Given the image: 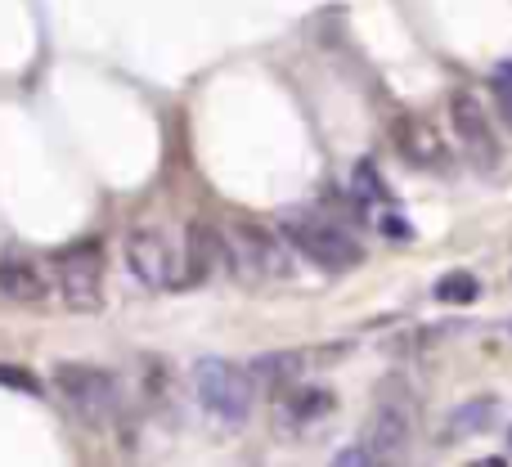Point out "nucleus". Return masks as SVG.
I'll return each mask as SVG.
<instances>
[{"mask_svg": "<svg viewBox=\"0 0 512 467\" xmlns=\"http://www.w3.org/2000/svg\"><path fill=\"white\" fill-rule=\"evenodd\" d=\"M180 256H185V288L189 283H203L216 265H230V252H225V234L207 230L203 221L185 225V243H180Z\"/></svg>", "mask_w": 512, "mask_h": 467, "instance_id": "obj_11", "label": "nucleus"}, {"mask_svg": "<svg viewBox=\"0 0 512 467\" xmlns=\"http://www.w3.org/2000/svg\"><path fill=\"white\" fill-rule=\"evenodd\" d=\"M122 256H126V270L144 283V288H185V256L180 247L171 243L162 230L153 225H140L122 238Z\"/></svg>", "mask_w": 512, "mask_h": 467, "instance_id": "obj_6", "label": "nucleus"}, {"mask_svg": "<svg viewBox=\"0 0 512 467\" xmlns=\"http://www.w3.org/2000/svg\"><path fill=\"white\" fill-rule=\"evenodd\" d=\"M328 467H373V463H369V454H364V445H346V450L333 454Z\"/></svg>", "mask_w": 512, "mask_h": 467, "instance_id": "obj_19", "label": "nucleus"}, {"mask_svg": "<svg viewBox=\"0 0 512 467\" xmlns=\"http://www.w3.org/2000/svg\"><path fill=\"white\" fill-rule=\"evenodd\" d=\"M0 387H14V391H41V382L32 378L27 369H18V364H0Z\"/></svg>", "mask_w": 512, "mask_h": 467, "instance_id": "obj_17", "label": "nucleus"}, {"mask_svg": "<svg viewBox=\"0 0 512 467\" xmlns=\"http://www.w3.org/2000/svg\"><path fill=\"white\" fill-rule=\"evenodd\" d=\"M279 238L288 243V252H297L301 261H310L324 274H346L364 261V247L355 243L342 225L324 221V216H315V212H283Z\"/></svg>", "mask_w": 512, "mask_h": 467, "instance_id": "obj_2", "label": "nucleus"}, {"mask_svg": "<svg viewBox=\"0 0 512 467\" xmlns=\"http://www.w3.org/2000/svg\"><path fill=\"white\" fill-rule=\"evenodd\" d=\"M508 445H512V436H508Z\"/></svg>", "mask_w": 512, "mask_h": 467, "instance_id": "obj_21", "label": "nucleus"}, {"mask_svg": "<svg viewBox=\"0 0 512 467\" xmlns=\"http://www.w3.org/2000/svg\"><path fill=\"white\" fill-rule=\"evenodd\" d=\"M391 144H396V153L414 171H445L450 167V149H445L441 131H436L432 122H423V117H414V113L391 117Z\"/></svg>", "mask_w": 512, "mask_h": 467, "instance_id": "obj_9", "label": "nucleus"}, {"mask_svg": "<svg viewBox=\"0 0 512 467\" xmlns=\"http://www.w3.org/2000/svg\"><path fill=\"white\" fill-rule=\"evenodd\" d=\"M373 467H400L409 454V441H414V391H409L405 378H382L378 396H373V414L369 427H364Z\"/></svg>", "mask_w": 512, "mask_h": 467, "instance_id": "obj_1", "label": "nucleus"}, {"mask_svg": "<svg viewBox=\"0 0 512 467\" xmlns=\"http://www.w3.org/2000/svg\"><path fill=\"white\" fill-rule=\"evenodd\" d=\"M477 292H481V283H477V274H468V270H450L436 283V297L450 301V306H468V301H477Z\"/></svg>", "mask_w": 512, "mask_h": 467, "instance_id": "obj_15", "label": "nucleus"}, {"mask_svg": "<svg viewBox=\"0 0 512 467\" xmlns=\"http://www.w3.org/2000/svg\"><path fill=\"white\" fill-rule=\"evenodd\" d=\"M50 387L86 423H108L122 409V382H117V373L99 369V364H81V360L54 364Z\"/></svg>", "mask_w": 512, "mask_h": 467, "instance_id": "obj_3", "label": "nucleus"}, {"mask_svg": "<svg viewBox=\"0 0 512 467\" xmlns=\"http://www.w3.org/2000/svg\"><path fill=\"white\" fill-rule=\"evenodd\" d=\"M355 180H360V194H373V198H387V189H382L378 171H373V167H369V162H360V167H355Z\"/></svg>", "mask_w": 512, "mask_h": 467, "instance_id": "obj_18", "label": "nucleus"}, {"mask_svg": "<svg viewBox=\"0 0 512 467\" xmlns=\"http://www.w3.org/2000/svg\"><path fill=\"white\" fill-rule=\"evenodd\" d=\"M50 288L68 310H99L104 306V247L95 238L59 247L50 256Z\"/></svg>", "mask_w": 512, "mask_h": 467, "instance_id": "obj_4", "label": "nucleus"}, {"mask_svg": "<svg viewBox=\"0 0 512 467\" xmlns=\"http://www.w3.org/2000/svg\"><path fill=\"white\" fill-rule=\"evenodd\" d=\"M194 396H198V405L216 418V423L239 427L243 418L252 414L256 387H252V378H248L243 364H230V360L207 355V360L194 364Z\"/></svg>", "mask_w": 512, "mask_h": 467, "instance_id": "obj_5", "label": "nucleus"}, {"mask_svg": "<svg viewBox=\"0 0 512 467\" xmlns=\"http://www.w3.org/2000/svg\"><path fill=\"white\" fill-rule=\"evenodd\" d=\"M495 414H499V405H495L490 396L459 405V409L450 414V441H463V436H481L490 423H495Z\"/></svg>", "mask_w": 512, "mask_h": 467, "instance_id": "obj_14", "label": "nucleus"}, {"mask_svg": "<svg viewBox=\"0 0 512 467\" xmlns=\"http://www.w3.org/2000/svg\"><path fill=\"white\" fill-rule=\"evenodd\" d=\"M50 279L32 261H0V297L9 301H45Z\"/></svg>", "mask_w": 512, "mask_h": 467, "instance_id": "obj_13", "label": "nucleus"}, {"mask_svg": "<svg viewBox=\"0 0 512 467\" xmlns=\"http://www.w3.org/2000/svg\"><path fill=\"white\" fill-rule=\"evenodd\" d=\"M450 126H454V135H459L463 153H468L481 171L499 167V135H495V126H490V117H486V108H481L477 95L454 90L450 95Z\"/></svg>", "mask_w": 512, "mask_h": 467, "instance_id": "obj_8", "label": "nucleus"}, {"mask_svg": "<svg viewBox=\"0 0 512 467\" xmlns=\"http://www.w3.org/2000/svg\"><path fill=\"white\" fill-rule=\"evenodd\" d=\"M337 409V396L328 387H288L279 396V427L292 436L315 432L319 423H328Z\"/></svg>", "mask_w": 512, "mask_h": 467, "instance_id": "obj_10", "label": "nucleus"}, {"mask_svg": "<svg viewBox=\"0 0 512 467\" xmlns=\"http://www.w3.org/2000/svg\"><path fill=\"white\" fill-rule=\"evenodd\" d=\"M490 95H495L499 117L512 126V59H504L495 72H490Z\"/></svg>", "mask_w": 512, "mask_h": 467, "instance_id": "obj_16", "label": "nucleus"}, {"mask_svg": "<svg viewBox=\"0 0 512 467\" xmlns=\"http://www.w3.org/2000/svg\"><path fill=\"white\" fill-rule=\"evenodd\" d=\"M225 252H230V265H239L252 279H288L292 261H288V243L279 234H270L265 225L252 221H234L230 234H225Z\"/></svg>", "mask_w": 512, "mask_h": 467, "instance_id": "obj_7", "label": "nucleus"}, {"mask_svg": "<svg viewBox=\"0 0 512 467\" xmlns=\"http://www.w3.org/2000/svg\"><path fill=\"white\" fill-rule=\"evenodd\" d=\"M301 369H306V360H301L297 351H279V355H256V360L248 364V378L252 387H265V391H288L297 387Z\"/></svg>", "mask_w": 512, "mask_h": 467, "instance_id": "obj_12", "label": "nucleus"}, {"mask_svg": "<svg viewBox=\"0 0 512 467\" xmlns=\"http://www.w3.org/2000/svg\"><path fill=\"white\" fill-rule=\"evenodd\" d=\"M472 467H508L504 459H481V463H472Z\"/></svg>", "mask_w": 512, "mask_h": 467, "instance_id": "obj_20", "label": "nucleus"}]
</instances>
